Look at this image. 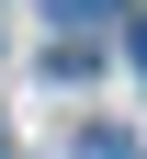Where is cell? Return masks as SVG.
Returning <instances> with one entry per match:
<instances>
[{"instance_id": "1", "label": "cell", "mask_w": 147, "mask_h": 159, "mask_svg": "<svg viewBox=\"0 0 147 159\" xmlns=\"http://www.w3.org/2000/svg\"><path fill=\"white\" fill-rule=\"evenodd\" d=\"M68 159H136V136H113V125H91V136L68 148Z\"/></svg>"}, {"instance_id": "2", "label": "cell", "mask_w": 147, "mask_h": 159, "mask_svg": "<svg viewBox=\"0 0 147 159\" xmlns=\"http://www.w3.org/2000/svg\"><path fill=\"white\" fill-rule=\"evenodd\" d=\"M45 11H57V23H113L124 0H45Z\"/></svg>"}, {"instance_id": "3", "label": "cell", "mask_w": 147, "mask_h": 159, "mask_svg": "<svg viewBox=\"0 0 147 159\" xmlns=\"http://www.w3.org/2000/svg\"><path fill=\"white\" fill-rule=\"evenodd\" d=\"M136 68H147V11H136Z\"/></svg>"}, {"instance_id": "4", "label": "cell", "mask_w": 147, "mask_h": 159, "mask_svg": "<svg viewBox=\"0 0 147 159\" xmlns=\"http://www.w3.org/2000/svg\"><path fill=\"white\" fill-rule=\"evenodd\" d=\"M0 159H11V125H0Z\"/></svg>"}]
</instances>
